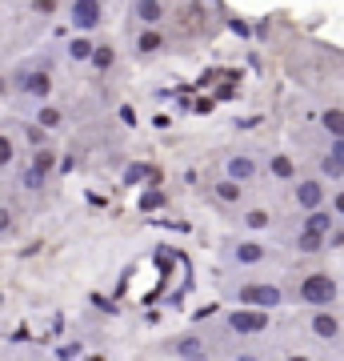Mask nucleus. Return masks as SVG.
Returning a JSON list of instances; mask_svg holds the SVG:
<instances>
[{"label": "nucleus", "instance_id": "1", "mask_svg": "<svg viewBox=\"0 0 344 361\" xmlns=\"http://www.w3.org/2000/svg\"><path fill=\"white\" fill-rule=\"evenodd\" d=\"M52 92V56L49 52H32L20 65H13L8 73V97H20V101H49Z\"/></svg>", "mask_w": 344, "mask_h": 361}, {"label": "nucleus", "instance_id": "2", "mask_svg": "<svg viewBox=\"0 0 344 361\" xmlns=\"http://www.w3.org/2000/svg\"><path fill=\"white\" fill-rule=\"evenodd\" d=\"M220 297L229 305H253V310H276L288 301V289L281 281H268V277H236V281H220Z\"/></svg>", "mask_w": 344, "mask_h": 361}, {"label": "nucleus", "instance_id": "3", "mask_svg": "<svg viewBox=\"0 0 344 361\" xmlns=\"http://www.w3.org/2000/svg\"><path fill=\"white\" fill-rule=\"evenodd\" d=\"M217 257H220V269H260V265H281V253L256 237H224L217 245Z\"/></svg>", "mask_w": 344, "mask_h": 361}, {"label": "nucleus", "instance_id": "4", "mask_svg": "<svg viewBox=\"0 0 344 361\" xmlns=\"http://www.w3.org/2000/svg\"><path fill=\"white\" fill-rule=\"evenodd\" d=\"M293 301H300V305H308V310L336 305V301H340V281H336L329 269H312L293 285Z\"/></svg>", "mask_w": 344, "mask_h": 361}, {"label": "nucleus", "instance_id": "5", "mask_svg": "<svg viewBox=\"0 0 344 361\" xmlns=\"http://www.w3.org/2000/svg\"><path fill=\"white\" fill-rule=\"evenodd\" d=\"M224 329L232 337H265L272 329V317L268 310H253V305H229L224 313Z\"/></svg>", "mask_w": 344, "mask_h": 361}, {"label": "nucleus", "instance_id": "6", "mask_svg": "<svg viewBox=\"0 0 344 361\" xmlns=\"http://www.w3.org/2000/svg\"><path fill=\"white\" fill-rule=\"evenodd\" d=\"M293 205L305 213V209H317V205H329V180L317 177V173H296L293 180Z\"/></svg>", "mask_w": 344, "mask_h": 361}, {"label": "nucleus", "instance_id": "7", "mask_svg": "<svg viewBox=\"0 0 344 361\" xmlns=\"http://www.w3.org/2000/svg\"><path fill=\"white\" fill-rule=\"evenodd\" d=\"M68 25L72 32H96L108 20V0H68Z\"/></svg>", "mask_w": 344, "mask_h": 361}, {"label": "nucleus", "instance_id": "8", "mask_svg": "<svg viewBox=\"0 0 344 361\" xmlns=\"http://www.w3.org/2000/svg\"><path fill=\"white\" fill-rule=\"evenodd\" d=\"M305 334L308 337H317V341H340V334H344V325H340V313L332 310V305H324V310H312L305 317Z\"/></svg>", "mask_w": 344, "mask_h": 361}, {"label": "nucleus", "instance_id": "9", "mask_svg": "<svg viewBox=\"0 0 344 361\" xmlns=\"http://www.w3.org/2000/svg\"><path fill=\"white\" fill-rule=\"evenodd\" d=\"M168 0H128V20L132 28H156L168 20Z\"/></svg>", "mask_w": 344, "mask_h": 361}, {"label": "nucleus", "instance_id": "10", "mask_svg": "<svg viewBox=\"0 0 344 361\" xmlns=\"http://www.w3.org/2000/svg\"><path fill=\"white\" fill-rule=\"evenodd\" d=\"M168 44H172V40H168L165 25H156V28H136V37H132V56H136V61H153V56H160Z\"/></svg>", "mask_w": 344, "mask_h": 361}, {"label": "nucleus", "instance_id": "11", "mask_svg": "<svg viewBox=\"0 0 344 361\" xmlns=\"http://www.w3.org/2000/svg\"><path fill=\"white\" fill-rule=\"evenodd\" d=\"M260 173H265V169H260V161H256L253 153H244V149H241V153H229V161H224V177L241 180V185L256 180Z\"/></svg>", "mask_w": 344, "mask_h": 361}, {"label": "nucleus", "instance_id": "12", "mask_svg": "<svg viewBox=\"0 0 344 361\" xmlns=\"http://www.w3.org/2000/svg\"><path fill=\"white\" fill-rule=\"evenodd\" d=\"M165 353H172V357H189V361H196V357H208L212 349H208L204 334H180V337H172V341L165 345Z\"/></svg>", "mask_w": 344, "mask_h": 361}, {"label": "nucleus", "instance_id": "13", "mask_svg": "<svg viewBox=\"0 0 344 361\" xmlns=\"http://www.w3.org/2000/svg\"><path fill=\"white\" fill-rule=\"evenodd\" d=\"M288 241H293V249H296V253H305V257H312V253H324V249H329V237H320V233H312V229H296Z\"/></svg>", "mask_w": 344, "mask_h": 361}, {"label": "nucleus", "instance_id": "14", "mask_svg": "<svg viewBox=\"0 0 344 361\" xmlns=\"http://www.w3.org/2000/svg\"><path fill=\"white\" fill-rule=\"evenodd\" d=\"M212 197H217L220 205H244V185L241 180H232V177H220L217 185H212Z\"/></svg>", "mask_w": 344, "mask_h": 361}, {"label": "nucleus", "instance_id": "15", "mask_svg": "<svg viewBox=\"0 0 344 361\" xmlns=\"http://www.w3.org/2000/svg\"><path fill=\"white\" fill-rule=\"evenodd\" d=\"M92 44H96V40H92L89 32H72V40L64 44V56H68L72 65H89V56H92Z\"/></svg>", "mask_w": 344, "mask_h": 361}, {"label": "nucleus", "instance_id": "16", "mask_svg": "<svg viewBox=\"0 0 344 361\" xmlns=\"http://www.w3.org/2000/svg\"><path fill=\"white\" fill-rule=\"evenodd\" d=\"M296 173H300V165H296L288 153H272V157H268V177H272V180H284V185H288Z\"/></svg>", "mask_w": 344, "mask_h": 361}, {"label": "nucleus", "instance_id": "17", "mask_svg": "<svg viewBox=\"0 0 344 361\" xmlns=\"http://www.w3.org/2000/svg\"><path fill=\"white\" fill-rule=\"evenodd\" d=\"M52 169H40V165H28L20 177H16V185L25 189V193H44V185H49Z\"/></svg>", "mask_w": 344, "mask_h": 361}, {"label": "nucleus", "instance_id": "18", "mask_svg": "<svg viewBox=\"0 0 344 361\" xmlns=\"http://www.w3.org/2000/svg\"><path fill=\"white\" fill-rule=\"evenodd\" d=\"M320 129L324 137H344V109H320Z\"/></svg>", "mask_w": 344, "mask_h": 361}, {"label": "nucleus", "instance_id": "19", "mask_svg": "<svg viewBox=\"0 0 344 361\" xmlns=\"http://www.w3.org/2000/svg\"><path fill=\"white\" fill-rule=\"evenodd\" d=\"M16 229H20L16 205H13V201H0V241H8V237H16Z\"/></svg>", "mask_w": 344, "mask_h": 361}, {"label": "nucleus", "instance_id": "20", "mask_svg": "<svg viewBox=\"0 0 344 361\" xmlns=\"http://www.w3.org/2000/svg\"><path fill=\"white\" fill-rule=\"evenodd\" d=\"M16 141H20V137H16L13 129H4V125H0V173H4V169H13V161H16Z\"/></svg>", "mask_w": 344, "mask_h": 361}, {"label": "nucleus", "instance_id": "21", "mask_svg": "<svg viewBox=\"0 0 344 361\" xmlns=\"http://www.w3.org/2000/svg\"><path fill=\"white\" fill-rule=\"evenodd\" d=\"M241 221H244V229H272L276 225L272 209H241Z\"/></svg>", "mask_w": 344, "mask_h": 361}, {"label": "nucleus", "instance_id": "22", "mask_svg": "<svg viewBox=\"0 0 344 361\" xmlns=\"http://www.w3.org/2000/svg\"><path fill=\"white\" fill-rule=\"evenodd\" d=\"M317 177H324V180H344V165L329 153V149L317 157Z\"/></svg>", "mask_w": 344, "mask_h": 361}, {"label": "nucleus", "instance_id": "23", "mask_svg": "<svg viewBox=\"0 0 344 361\" xmlns=\"http://www.w3.org/2000/svg\"><path fill=\"white\" fill-rule=\"evenodd\" d=\"M89 65L96 68V73H108V68L116 65V52H113V44H101V40H96V44H92V56H89Z\"/></svg>", "mask_w": 344, "mask_h": 361}, {"label": "nucleus", "instance_id": "24", "mask_svg": "<svg viewBox=\"0 0 344 361\" xmlns=\"http://www.w3.org/2000/svg\"><path fill=\"white\" fill-rule=\"evenodd\" d=\"M32 121H37L40 129H60V125H64V116L56 113V104H44V101H40V109H37Z\"/></svg>", "mask_w": 344, "mask_h": 361}, {"label": "nucleus", "instance_id": "25", "mask_svg": "<svg viewBox=\"0 0 344 361\" xmlns=\"http://www.w3.org/2000/svg\"><path fill=\"white\" fill-rule=\"evenodd\" d=\"M324 149H329V153L344 165V137H324Z\"/></svg>", "mask_w": 344, "mask_h": 361}, {"label": "nucleus", "instance_id": "26", "mask_svg": "<svg viewBox=\"0 0 344 361\" xmlns=\"http://www.w3.org/2000/svg\"><path fill=\"white\" fill-rule=\"evenodd\" d=\"M329 209L336 213V221H344V189L340 193H329Z\"/></svg>", "mask_w": 344, "mask_h": 361}, {"label": "nucleus", "instance_id": "27", "mask_svg": "<svg viewBox=\"0 0 344 361\" xmlns=\"http://www.w3.org/2000/svg\"><path fill=\"white\" fill-rule=\"evenodd\" d=\"M8 97V73H0V101Z\"/></svg>", "mask_w": 344, "mask_h": 361}]
</instances>
